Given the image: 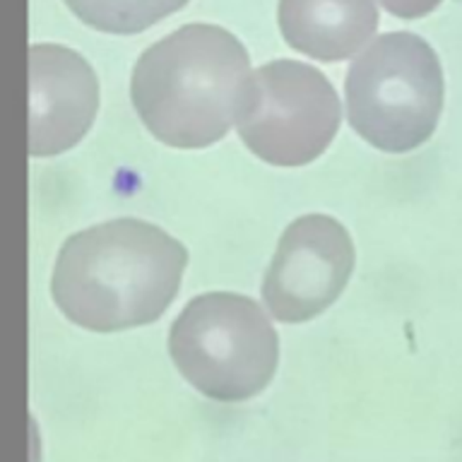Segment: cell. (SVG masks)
I'll use <instances>...</instances> for the list:
<instances>
[{"label":"cell","instance_id":"8","mask_svg":"<svg viewBox=\"0 0 462 462\" xmlns=\"http://www.w3.org/2000/svg\"><path fill=\"white\" fill-rule=\"evenodd\" d=\"M284 42L323 63L352 58L378 29L375 0H280Z\"/></svg>","mask_w":462,"mask_h":462},{"label":"cell","instance_id":"10","mask_svg":"<svg viewBox=\"0 0 462 462\" xmlns=\"http://www.w3.org/2000/svg\"><path fill=\"white\" fill-rule=\"evenodd\" d=\"M443 0H381V5L400 20H419L433 13Z\"/></svg>","mask_w":462,"mask_h":462},{"label":"cell","instance_id":"5","mask_svg":"<svg viewBox=\"0 0 462 462\" xmlns=\"http://www.w3.org/2000/svg\"><path fill=\"white\" fill-rule=\"evenodd\" d=\"M342 121L339 97L313 65L273 60L245 79L238 135L267 164L303 166L328 150Z\"/></svg>","mask_w":462,"mask_h":462},{"label":"cell","instance_id":"7","mask_svg":"<svg viewBox=\"0 0 462 462\" xmlns=\"http://www.w3.org/2000/svg\"><path fill=\"white\" fill-rule=\"evenodd\" d=\"M99 82L78 51L58 43L29 46V154L56 157L92 128Z\"/></svg>","mask_w":462,"mask_h":462},{"label":"cell","instance_id":"3","mask_svg":"<svg viewBox=\"0 0 462 462\" xmlns=\"http://www.w3.org/2000/svg\"><path fill=\"white\" fill-rule=\"evenodd\" d=\"M169 354L198 393L217 402H244L273 381L280 337L253 299L209 291L188 301L173 320Z\"/></svg>","mask_w":462,"mask_h":462},{"label":"cell","instance_id":"1","mask_svg":"<svg viewBox=\"0 0 462 462\" xmlns=\"http://www.w3.org/2000/svg\"><path fill=\"white\" fill-rule=\"evenodd\" d=\"M186 245L143 219L72 234L58 253L51 294L68 320L92 332L154 323L176 299Z\"/></svg>","mask_w":462,"mask_h":462},{"label":"cell","instance_id":"2","mask_svg":"<svg viewBox=\"0 0 462 462\" xmlns=\"http://www.w3.org/2000/svg\"><path fill=\"white\" fill-rule=\"evenodd\" d=\"M251 60L236 36L217 24H186L137 58L130 97L159 143L200 150L236 121Z\"/></svg>","mask_w":462,"mask_h":462},{"label":"cell","instance_id":"9","mask_svg":"<svg viewBox=\"0 0 462 462\" xmlns=\"http://www.w3.org/2000/svg\"><path fill=\"white\" fill-rule=\"evenodd\" d=\"M65 5L97 32L140 34L169 14L179 13L188 0H65Z\"/></svg>","mask_w":462,"mask_h":462},{"label":"cell","instance_id":"4","mask_svg":"<svg viewBox=\"0 0 462 462\" xmlns=\"http://www.w3.org/2000/svg\"><path fill=\"white\" fill-rule=\"evenodd\" d=\"M346 118L375 150L402 154L433 135L443 111V70L421 36H378L346 72Z\"/></svg>","mask_w":462,"mask_h":462},{"label":"cell","instance_id":"6","mask_svg":"<svg viewBox=\"0 0 462 462\" xmlns=\"http://www.w3.org/2000/svg\"><path fill=\"white\" fill-rule=\"evenodd\" d=\"M354 244L328 215L289 224L263 282V301L282 323H306L337 301L352 277Z\"/></svg>","mask_w":462,"mask_h":462}]
</instances>
